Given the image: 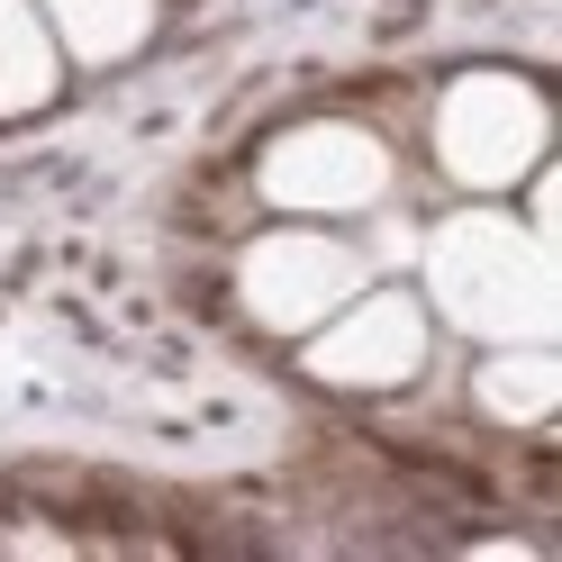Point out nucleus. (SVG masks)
I'll return each instance as SVG.
<instances>
[{
  "mask_svg": "<svg viewBox=\"0 0 562 562\" xmlns=\"http://www.w3.org/2000/svg\"><path fill=\"white\" fill-rule=\"evenodd\" d=\"M263 200L291 209V218H363V209L391 200V146L355 119H308L291 136H272Z\"/></svg>",
  "mask_w": 562,
  "mask_h": 562,
  "instance_id": "nucleus-4",
  "label": "nucleus"
},
{
  "mask_svg": "<svg viewBox=\"0 0 562 562\" xmlns=\"http://www.w3.org/2000/svg\"><path fill=\"white\" fill-rule=\"evenodd\" d=\"M308 372L327 391H400L427 372V308L408 291H355L336 318L308 327Z\"/></svg>",
  "mask_w": 562,
  "mask_h": 562,
  "instance_id": "nucleus-5",
  "label": "nucleus"
},
{
  "mask_svg": "<svg viewBox=\"0 0 562 562\" xmlns=\"http://www.w3.org/2000/svg\"><path fill=\"white\" fill-rule=\"evenodd\" d=\"M427 291H436L445 318L463 336H481V345H536L562 318L544 236L499 218V209H463V218H445L427 236Z\"/></svg>",
  "mask_w": 562,
  "mask_h": 562,
  "instance_id": "nucleus-1",
  "label": "nucleus"
},
{
  "mask_svg": "<svg viewBox=\"0 0 562 562\" xmlns=\"http://www.w3.org/2000/svg\"><path fill=\"white\" fill-rule=\"evenodd\" d=\"M472 400L481 417H499V427H544L553 400H562V363H553V345H490V363L472 372Z\"/></svg>",
  "mask_w": 562,
  "mask_h": 562,
  "instance_id": "nucleus-7",
  "label": "nucleus"
},
{
  "mask_svg": "<svg viewBox=\"0 0 562 562\" xmlns=\"http://www.w3.org/2000/svg\"><path fill=\"white\" fill-rule=\"evenodd\" d=\"M544 136H553V110L536 82L517 74H463L436 110V164L453 172L463 191H508L544 164Z\"/></svg>",
  "mask_w": 562,
  "mask_h": 562,
  "instance_id": "nucleus-2",
  "label": "nucleus"
},
{
  "mask_svg": "<svg viewBox=\"0 0 562 562\" xmlns=\"http://www.w3.org/2000/svg\"><path fill=\"white\" fill-rule=\"evenodd\" d=\"M363 281H372V255L327 236V227H281V236H255L236 255V300H245V318L272 327V336H308L318 318H336Z\"/></svg>",
  "mask_w": 562,
  "mask_h": 562,
  "instance_id": "nucleus-3",
  "label": "nucleus"
},
{
  "mask_svg": "<svg viewBox=\"0 0 562 562\" xmlns=\"http://www.w3.org/2000/svg\"><path fill=\"white\" fill-rule=\"evenodd\" d=\"M64 82V46H55V27L37 0H0V119H27V110H46Z\"/></svg>",
  "mask_w": 562,
  "mask_h": 562,
  "instance_id": "nucleus-6",
  "label": "nucleus"
},
{
  "mask_svg": "<svg viewBox=\"0 0 562 562\" xmlns=\"http://www.w3.org/2000/svg\"><path fill=\"white\" fill-rule=\"evenodd\" d=\"M64 64H127L155 37V0H46Z\"/></svg>",
  "mask_w": 562,
  "mask_h": 562,
  "instance_id": "nucleus-8",
  "label": "nucleus"
}]
</instances>
